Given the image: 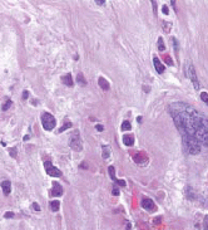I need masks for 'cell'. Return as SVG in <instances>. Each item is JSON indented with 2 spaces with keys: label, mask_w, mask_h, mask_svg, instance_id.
<instances>
[{
  "label": "cell",
  "mask_w": 208,
  "mask_h": 230,
  "mask_svg": "<svg viewBox=\"0 0 208 230\" xmlns=\"http://www.w3.org/2000/svg\"><path fill=\"white\" fill-rule=\"evenodd\" d=\"M13 106V101L11 99H6V102L3 104V111H8Z\"/></svg>",
  "instance_id": "cell-22"
},
{
  "label": "cell",
  "mask_w": 208,
  "mask_h": 230,
  "mask_svg": "<svg viewBox=\"0 0 208 230\" xmlns=\"http://www.w3.org/2000/svg\"><path fill=\"white\" fill-rule=\"evenodd\" d=\"M186 70H187V75H188V78L191 79L192 84H193V87H194V89L198 91V89H199V82H198L197 73H196V68H194V65H193L192 63H188Z\"/></svg>",
  "instance_id": "cell-4"
},
{
  "label": "cell",
  "mask_w": 208,
  "mask_h": 230,
  "mask_svg": "<svg viewBox=\"0 0 208 230\" xmlns=\"http://www.w3.org/2000/svg\"><path fill=\"white\" fill-rule=\"evenodd\" d=\"M114 182H117L119 186H125V181H124V180H118V178H117Z\"/></svg>",
  "instance_id": "cell-27"
},
{
  "label": "cell",
  "mask_w": 208,
  "mask_h": 230,
  "mask_svg": "<svg viewBox=\"0 0 208 230\" xmlns=\"http://www.w3.org/2000/svg\"><path fill=\"white\" fill-rule=\"evenodd\" d=\"M62 195H63L62 185L59 184V182H56V181H54L53 182V190H51V196L56 197V196H62Z\"/></svg>",
  "instance_id": "cell-9"
},
{
  "label": "cell",
  "mask_w": 208,
  "mask_h": 230,
  "mask_svg": "<svg viewBox=\"0 0 208 230\" xmlns=\"http://www.w3.org/2000/svg\"><path fill=\"white\" fill-rule=\"evenodd\" d=\"M153 64H154V68H156V70H157L159 74H162L164 72V65L162 63H161V60H159V58L157 57H153Z\"/></svg>",
  "instance_id": "cell-10"
},
{
  "label": "cell",
  "mask_w": 208,
  "mask_h": 230,
  "mask_svg": "<svg viewBox=\"0 0 208 230\" xmlns=\"http://www.w3.org/2000/svg\"><path fill=\"white\" fill-rule=\"evenodd\" d=\"M133 160H134V162L138 163V165H144V163H147V161H148V156H147L144 152H138V154H135V155L133 156Z\"/></svg>",
  "instance_id": "cell-7"
},
{
  "label": "cell",
  "mask_w": 208,
  "mask_h": 230,
  "mask_svg": "<svg viewBox=\"0 0 208 230\" xmlns=\"http://www.w3.org/2000/svg\"><path fill=\"white\" fill-rule=\"evenodd\" d=\"M9 152L11 157H17V149H9Z\"/></svg>",
  "instance_id": "cell-26"
},
{
  "label": "cell",
  "mask_w": 208,
  "mask_h": 230,
  "mask_svg": "<svg viewBox=\"0 0 208 230\" xmlns=\"http://www.w3.org/2000/svg\"><path fill=\"white\" fill-rule=\"evenodd\" d=\"M158 50L159 52H164L166 50V45H164V40L162 37L158 38Z\"/></svg>",
  "instance_id": "cell-16"
},
{
  "label": "cell",
  "mask_w": 208,
  "mask_h": 230,
  "mask_svg": "<svg viewBox=\"0 0 208 230\" xmlns=\"http://www.w3.org/2000/svg\"><path fill=\"white\" fill-rule=\"evenodd\" d=\"M130 228H132L130 223H127V229H125V230H130Z\"/></svg>",
  "instance_id": "cell-35"
},
{
  "label": "cell",
  "mask_w": 208,
  "mask_h": 230,
  "mask_svg": "<svg viewBox=\"0 0 208 230\" xmlns=\"http://www.w3.org/2000/svg\"><path fill=\"white\" fill-rule=\"evenodd\" d=\"M159 221H161V218H157V219H156V223H157V224L159 223Z\"/></svg>",
  "instance_id": "cell-38"
},
{
  "label": "cell",
  "mask_w": 208,
  "mask_h": 230,
  "mask_svg": "<svg viewBox=\"0 0 208 230\" xmlns=\"http://www.w3.org/2000/svg\"><path fill=\"white\" fill-rule=\"evenodd\" d=\"M69 145H70L72 150L77 151V152H80L83 150V144H82V138H80V135H79V131H74Z\"/></svg>",
  "instance_id": "cell-5"
},
{
  "label": "cell",
  "mask_w": 208,
  "mask_h": 230,
  "mask_svg": "<svg viewBox=\"0 0 208 230\" xmlns=\"http://www.w3.org/2000/svg\"><path fill=\"white\" fill-rule=\"evenodd\" d=\"M166 63L168 64V65H173V62H172V59H170V57H166Z\"/></svg>",
  "instance_id": "cell-28"
},
{
  "label": "cell",
  "mask_w": 208,
  "mask_h": 230,
  "mask_svg": "<svg viewBox=\"0 0 208 230\" xmlns=\"http://www.w3.org/2000/svg\"><path fill=\"white\" fill-rule=\"evenodd\" d=\"M142 206L144 207L146 210H148V211H153L156 209V205H154L153 200L149 199V197H143L142 199Z\"/></svg>",
  "instance_id": "cell-8"
},
{
  "label": "cell",
  "mask_w": 208,
  "mask_h": 230,
  "mask_svg": "<svg viewBox=\"0 0 208 230\" xmlns=\"http://www.w3.org/2000/svg\"><path fill=\"white\" fill-rule=\"evenodd\" d=\"M112 192H113V195H114V196H118V195H119V190H118V187H114Z\"/></svg>",
  "instance_id": "cell-31"
},
{
  "label": "cell",
  "mask_w": 208,
  "mask_h": 230,
  "mask_svg": "<svg viewBox=\"0 0 208 230\" xmlns=\"http://www.w3.org/2000/svg\"><path fill=\"white\" fill-rule=\"evenodd\" d=\"M1 189H3L4 195H9L10 191H11V182L9 180H4V181L1 182Z\"/></svg>",
  "instance_id": "cell-11"
},
{
  "label": "cell",
  "mask_w": 208,
  "mask_h": 230,
  "mask_svg": "<svg viewBox=\"0 0 208 230\" xmlns=\"http://www.w3.org/2000/svg\"><path fill=\"white\" fill-rule=\"evenodd\" d=\"M28 97H29V92L28 91H24V92H23V101L28 99Z\"/></svg>",
  "instance_id": "cell-29"
},
{
  "label": "cell",
  "mask_w": 208,
  "mask_h": 230,
  "mask_svg": "<svg viewBox=\"0 0 208 230\" xmlns=\"http://www.w3.org/2000/svg\"><path fill=\"white\" fill-rule=\"evenodd\" d=\"M122 130L123 131H129V130H132V125H130L129 121H124L123 123H122Z\"/></svg>",
  "instance_id": "cell-20"
},
{
  "label": "cell",
  "mask_w": 208,
  "mask_h": 230,
  "mask_svg": "<svg viewBox=\"0 0 208 230\" xmlns=\"http://www.w3.org/2000/svg\"><path fill=\"white\" fill-rule=\"evenodd\" d=\"M59 206H60V204H59L58 200H53L50 202V209H51V211H54V213L59 210Z\"/></svg>",
  "instance_id": "cell-18"
},
{
  "label": "cell",
  "mask_w": 208,
  "mask_h": 230,
  "mask_svg": "<svg viewBox=\"0 0 208 230\" xmlns=\"http://www.w3.org/2000/svg\"><path fill=\"white\" fill-rule=\"evenodd\" d=\"M77 82H78L80 86H85V84H87V81H85L83 73H78V75H77Z\"/></svg>",
  "instance_id": "cell-17"
},
{
  "label": "cell",
  "mask_w": 208,
  "mask_h": 230,
  "mask_svg": "<svg viewBox=\"0 0 208 230\" xmlns=\"http://www.w3.org/2000/svg\"><path fill=\"white\" fill-rule=\"evenodd\" d=\"M162 12L166 14V15H168L169 14V10H168V6H166V5H163V8H162Z\"/></svg>",
  "instance_id": "cell-30"
},
{
  "label": "cell",
  "mask_w": 208,
  "mask_h": 230,
  "mask_svg": "<svg viewBox=\"0 0 208 230\" xmlns=\"http://www.w3.org/2000/svg\"><path fill=\"white\" fill-rule=\"evenodd\" d=\"M183 146L189 155H198L201 152V144L196 138H183Z\"/></svg>",
  "instance_id": "cell-2"
},
{
  "label": "cell",
  "mask_w": 208,
  "mask_h": 230,
  "mask_svg": "<svg viewBox=\"0 0 208 230\" xmlns=\"http://www.w3.org/2000/svg\"><path fill=\"white\" fill-rule=\"evenodd\" d=\"M98 84H99V87H100L102 89H104V91H109V88H110L108 81L107 79H104L103 77H100V78L98 79Z\"/></svg>",
  "instance_id": "cell-13"
},
{
  "label": "cell",
  "mask_w": 208,
  "mask_h": 230,
  "mask_svg": "<svg viewBox=\"0 0 208 230\" xmlns=\"http://www.w3.org/2000/svg\"><path fill=\"white\" fill-rule=\"evenodd\" d=\"M4 218H5V219H11V218H14V213H11V211H8V213L4 214Z\"/></svg>",
  "instance_id": "cell-24"
},
{
  "label": "cell",
  "mask_w": 208,
  "mask_h": 230,
  "mask_svg": "<svg viewBox=\"0 0 208 230\" xmlns=\"http://www.w3.org/2000/svg\"><path fill=\"white\" fill-rule=\"evenodd\" d=\"M97 130H98V131H99V132H102V131H103V130H104V127L102 126V125H97Z\"/></svg>",
  "instance_id": "cell-32"
},
{
  "label": "cell",
  "mask_w": 208,
  "mask_h": 230,
  "mask_svg": "<svg viewBox=\"0 0 208 230\" xmlns=\"http://www.w3.org/2000/svg\"><path fill=\"white\" fill-rule=\"evenodd\" d=\"M28 140H29V136H28V135H26V136L24 137V141H28Z\"/></svg>",
  "instance_id": "cell-37"
},
{
  "label": "cell",
  "mask_w": 208,
  "mask_h": 230,
  "mask_svg": "<svg viewBox=\"0 0 208 230\" xmlns=\"http://www.w3.org/2000/svg\"><path fill=\"white\" fill-rule=\"evenodd\" d=\"M80 167H82V168H83V167H85V168H87V167H88V165H87V163H80Z\"/></svg>",
  "instance_id": "cell-36"
},
{
  "label": "cell",
  "mask_w": 208,
  "mask_h": 230,
  "mask_svg": "<svg viewBox=\"0 0 208 230\" xmlns=\"http://www.w3.org/2000/svg\"><path fill=\"white\" fill-rule=\"evenodd\" d=\"M95 3L98 5H104V4H105V1H95Z\"/></svg>",
  "instance_id": "cell-34"
},
{
  "label": "cell",
  "mask_w": 208,
  "mask_h": 230,
  "mask_svg": "<svg viewBox=\"0 0 208 230\" xmlns=\"http://www.w3.org/2000/svg\"><path fill=\"white\" fill-rule=\"evenodd\" d=\"M62 81H63V83L65 84V86H68V87H72L73 86V78H72V74L70 73H68V74H65V75H63L62 77Z\"/></svg>",
  "instance_id": "cell-12"
},
{
  "label": "cell",
  "mask_w": 208,
  "mask_h": 230,
  "mask_svg": "<svg viewBox=\"0 0 208 230\" xmlns=\"http://www.w3.org/2000/svg\"><path fill=\"white\" fill-rule=\"evenodd\" d=\"M123 144L125 145V146H133V145H134V137L130 136V135L123 136Z\"/></svg>",
  "instance_id": "cell-14"
},
{
  "label": "cell",
  "mask_w": 208,
  "mask_h": 230,
  "mask_svg": "<svg viewBox=\"0 0 208 230\" xmlns=\"http://www.w3.org/2000/svg\"><path fill=\"white\" fill-rule=\"evenodd\" d=\"M31 207H33L35 211H40V206H39V204H38V202H33Z\"/></svg>",
  "instance_id": "cell-25"
},
{
  "label": "cell",
  "mask_w": 208,
  "mask_h": 230,
  "mask_svg": "<svg viewBox=\"0 0 208 230\" xmlns=\"http://www.w3.org/2000/svg\"><path fill=\"white\" fill-rule=\"evenodd\" d=\"M41 125L44 127V130L51 131L56 125V121H55V118H54V116L50 115V113H48V112H44V113L41 115Z\"/></svg>",
  "instance_id": "cell-3"
},
{
  "label": "cell",
  "mask_w": 208,
  "mask_h": 230,
  "mask_svg": "<svg viewBox=\"0 0 208 230\" xmlns=\"http://www.w3.org/2000/svg\"><path fill=\"white\" fill-rule=\"evenodd\" d=\"M102 156H103V159H104V160L109 159V156H110V147H109V146H103V152H102Z\"/></svg>",
  "instance_id": "cell-15"
},
{
  "label": "cell",
  "mask_w": 208,
  "mask_h": 230,
  "mask_svg": "<svg viewBox=\"0 0 208 230\" xmlns=\"http://www.w3.org/2000/svg\"><path fill=\"white\" fill-rule=\"evenodd\" d=\"M44 167H45V171H46V173H48L49 176H51V177H60V176L63 175L62 171H60L58 167L53 166L50 161H45L44 162Z\"/></svg>",
  "instance_id": "cell-6"
},
{
  "label": "cell",
  "mask_w": 208,
  "mask_h": 230,
  "mask_svg": "<svg viewBox=\"0 0 208 230\" xmlns=\"http://www.w3.org/2000/svg\"><path fill=\"white\" fill-rule=\"evenodd\" d=\"M206 220H207V221H208V215H207V216H206Z\"/></svg>",
  "instance_id": "cell-39"
},
{
  "label": "cell",
  "mask_w": 208,
  "mask_h": 230,
  "mask_svg": "<svg viewBox=\"0 0 208 230\" xmlns=\"http://www.w3.org/2000/svg\"><path fill=\"white\" fill-rule=\"evenodd\" d=\"M73 127V125H72V122H67L64 126H62L59 130H58V133H62V132H64L65 130H68V128H72Z\"/></svg>",
  "instance_id": "cell-19"
},
{
  "label": "cell",
  "mask_w": 208,
  "mask_h": 230,
  "mask_svg": "<svg viewBox=\"0 0 208 230\" xmlns=\"http://www.w3.org/2000/svg\"><path fill=\"white\" fill-rule=\"evenodd\" d=\"M201 98H202V101H203V102L208 103V93L202 92V93H201Z\"/></svg>",
  "instance_id": "cell-23"
},
{
  "label": "cell",
  "mask_w": 208,
  "mask_h": 230,
  "mask_svg": "<svg viewBox=\"0 0 208 230\" xmlns=\"http://www.w3.org/2000/svg\"><path fill=\"white\" fill-rule=\"evenodd\" d=\"M204 230H208V221L204 220Z\"/></svg>",
  "instance_id": "cell-33"
},
{
  "label": "cell",
  "mask_w": 208,
  "mask_h": 230,
  "mask_svg": "<svg viewBox=\"0 0 208 230\" xmlns=\"http://www.w3.org/2000/svg\"><path fill=\"white\" fill-rule=\"evenodd\" d=\"M168 111L182 140L196 138L201 146H208V118L203 113L184 102L170 103Z\"/></svg>",
  "instance_id": "cell-1"
},
{
  "label": "cell",
  "mask_w": 208,
  "mask_h": 230,
  "mask_svg": "<svg viewBox=\"0 0 208 230\" xmlns=\"http://www.w3.org/2000/svg\"><path fill=\"white\" fill-rule=\"evenodd\" d=\"M108 171H109V175H110V178H112L113 181H115L117 178H115V168H114V166H109V168H108Z\"/></svg>",
  "instance_id": "cell-21"
}]
</instances>
